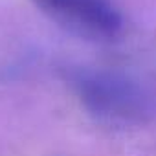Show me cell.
I'll return each mask as SVG.
<instances>
[{
    "label": "cell",
    "mask_w": 156,
    "mask_h": 156,
    "mask_svg": "<svg viewBox=\"0 0 156 156\" xmlns=\"http://www.w3.org/2000/svg\"><path fill=\"white\" fill-rule=\"evenodd\" d=\"M70 83L88 112L99 119L141 123L156 112L152 90L130 75L99 68H79L72 72Z\"/></svg>",
    "instance_id": "cell-1"
},
{
    "label": "cell",
    "mask_w": 156,
    "mask_h": 156,
    "mask_svg": "<svg viewBox=\"0 0 156 156\" xmlns=\"http://www.w3.org/2000/svg\"><path fill=\"white\" fill-rule=\"evenodd\" d=\"M50 20L72 35L112 42L123 33V17L110 0H31Z\"/></svg>",
    "instance_id": "cell-2"
}]
</instances>
